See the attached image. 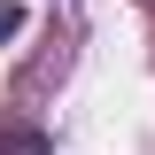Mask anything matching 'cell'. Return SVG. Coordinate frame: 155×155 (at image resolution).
Returning a JSON list of instances; mask_svg holds the SVG:
<instances>
[{
	"mask_svg": "<svg viewBox=\"0 0 155 155\" xmlns=\"http://www.w3.org/2000/svg\"><path fill=\"white\" fill-rule=\"evenodd\" d=\"M23 31V8H16V0H0V39H16Z\"/></svg>",
	"mask_w": 155,
	"mask_h": 155,
	"instance_id": "obj_1",
	"label": "cell"
}]
</instances>
